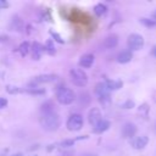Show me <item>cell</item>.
<instances>
[{
  "mask_svg": "<svg viewBox=\"0 0 156 156\" xmlns=\"http://www.w3.org/2000/svg\"><path fill=\"white\" fill-rule=\"evenodd\" d=\"M94 93L98 95L100 102L102 105H107L110 104V90L107 89L105 82H99L95 84V88H94Z\"/></svg>",
  "mask_w": 156,
  "mask_h": 156,
  "instance_id": "obj_4",
  "label": "cell"
},
{
  "mask_svg": "<svg viewBox=\"0 0 156 156\" xmlns=\"http://www.w3.org/2000/svg\"><path fill=\"white\" fill-rule=\"evenodd\" d=\"M133 106H134V102H133L132 100H128L126 104H123V107H124V108H132Z\"/></svg>",
  "mask_w": 156,
  "mask_h": 156,
  "instance_id": "obj_28",
  "label": "cell"
},
{
  "mask_svg": "<svg viewBox=\"0 0 156 156\" xmlns=\"http://www.w3.org/2000/svg\"><path fill=\"white\" fill-rule=\"evenodd\" d=\"M66 127L71 132H78L83 128V117L80 113H73L68 117L66 122Z\"/></svg>",
  "mask_w": 156,
  "mask_h": 156,
  "instance_id": "obj_5",
  "label": "cell"
},
{
  "mask_svg": "<svg viewBox=\"0 0 156 156\" xmlns=\"http://www.w3.org/2000/svg\"><path fill=\"white\" fill-rule=\"evenodd\" d=\"M149 143V138L146 135H139V136H134L130 140V146L135 150H141L144 149Z\"/></svg>",
  "mask_w": 156,
  "mask_h": 156,
  "instance_id": "obj_9",
  "label": "cell"
},
{
  "mask_svg": "<svg viewBox=\"0 0 156 156\" xmlns=\"http://www.w3.org/2000/svg\"><path fill=\"white\" fill-rule=\"evenodd\" d=\"M133 58V54L129 50H124L117 55V62L118 63H128Z\"/></svg>",
  "mask_w": 156,
  "mask_h": 156,
  "instance_id": "obj_15",
  "label": "cell"
},
{
  "mask_svg": "<svg viewBox=\"0 0 156 156\" xmlns=\"http://www.w3.org/2000/svg\"><path fill=\"white\" fill-rule=\"evenodd\" d=\"M23 91L29 93V94H35V95L45 94V89H39V88H37V87H28V88H27V89H24Z\"/></svg>",
  "mask_w": 156,
  "mask_h": 156,
  "instance_id": "obj_22",
  "label": "cell"
},
{
  "mask_svg": "<svg viewBox=\"0 0 156 156\" xmlns=\"http://www.w3.org/2000/svg\"><path fill=\"white\" fill-rule=\"evenodd\" d=\"M12 24H13V28H16V30H21L23 27V22L18 16H15L12 18Z\"/></svg>",
  "mask_w": 156,
  "mask_h": 156,
  "instance_id": "obj_23",
  "label": "cell"
},
{
  "mask_svg": "<svg viewBox=\"0 0 156 156\" xmlns=\"http://www.w3.org/2000/svg\"><path fill=\"white\" fill-rule=\"evenodd\" d=\"M80 156H98V155H95V154H90V152H87V154H82Z\"/></svg>",
  "mask_w": 156,
  "mask_h": 156,
  "instance_id": "obj_30",
  "label": "cell"
},
{
  "mask_svg": "<svg viewBox=\"0 0 156 156\" xmlns=\"http://www.w3.org/2000/svg\"><path fill=\"white\" fill-rule=\"evenodd\" d=\"M41 112L43 113H48V112H54L55 111V105H54V102L52 101H46V102H44L43 105H41Z\"/></svg>",
  "mask_w": 156,
  "mask_h": 156,
  "instance_id": "obj_20",
  "label": "cell"
},
{
  "mask_svg": "<svg viewBox=\"0 0 156 156\" xmlns=\"http://www.w3.org/2000/svg\"><path fill=\"white\" fill-rule=\"evenodd\" d=\"M0 7H1V9L9 7V2H7V1H0Z\"/></svg>",
  "mask_w": 156,
  "mask_h": 156,
  "instance_id": "obj_29",
  "label": "cell"
},
{
  "mask_svg": "<svg viewBox=\"0 0 156 156\" xmlns=\"http://www.w3.org/2000/svg\"><path fill=\"white\" fill-rule=\"evenodd\" d=\"M152 55H155V56H156V46L152 49Z\"/></svg>",
  "mask_w": 156,
  "mask_h": 156,
  "instance_id": "obj_33",
  "label": "cell"
},
{
  "mask_svg": "<svg viewBox=\"0 0 156 156\" xmlns=\"http://www.w3.org/2000/svg\"><path fill=\"white\" fill-rule=\"evenodd\" d=\"M57 79V76L56 74H51V73H48V74H39L37 77H34L32 79V82L29 83V87H37L38 84H44V83H52Z\"/></svg>",
  "mask_w": 156,
  "mask_h": 156,
  "instance_id": "obj_7",
  "label": "cell"
},
{
  "mask_svg": "<svg viewBox=\"0 0 156 156\" xmlns=\"http://www.w3.org/2000/svg\"><path fill=\"white\" fill-rule=\"evenodd\" d=\"M6 91L9 94H17V93L22 91V89H20L18 87H15V85H6Z\"/></svg>",
  "mask_w": 156,
  "mask_h": 156,
  "instance_id": "obj_25",
  "label": "cell"
},
{
  "mask_svg": "<svg viewBox=\"0 0 156 156\" xmlns=\"http://www.w3.org/2000/svg\"><path fill=\"white\" fill-rule=\"evenodd\" d=\"M29 51H30V44H29V41H22L21 44H20V46H18V52H20V55L22 56V57H24V56H27L28 54H29Z\"/></svg>",
  "mask_w": 156,
  "mask_h": 156,
  "instance_id": "obj_16",
  "label": "cell"
},
{
  "mask_svg": "<svg viewBox=\"0 0 156 156\" xmlns=\"http://www.w3.org/2000/svg\"><path fill=\"white\" fill-rule=\"evenodd\" d=\"M93 11H94V13H95L98 17H101V16H104V15L107 12V7H106L105 4L99 2V4H96V5L94 6Z\"/></svg>",
  "mask_w": 156,
  "mask_h": 156,
  "instance_id": "obj_18",
  "label": "cell"
},
{
  "mask_svg": "<svg viewBox=\"0 0 156 156\" xmlns=\"http://www.w3.org/2000/svg\"><path fill=\"white\" fill-rule=\"evenodd\" d=\"M43 46H44V51H46L49 55H51V56L55 55L56 48H55V45H54V40H52V39H48Z\"/></svg>",
  "mask_w": 156,
  "mask_h": 156,
  "instance_id": "obj_19",
  "label": "cell"
},
{
  "mask_svg": "<svg viewBox=\"0 0 156 156\" xmlns=\"http://www.w3.org/2000/svg\"><path fill=\"white\" fill-rule=\"evenodd\" d=\"M56 100L61 105H69L76 100V94L67 87H58L56 89Z\"/></svg>",
  "mask_w": 156,
  "mask_h": 156,
  "instance_id": "obj_2",
  "label": "cell"
},
{
  "mask_svg": "<svg viewBox=\"0 0 156 156\" xmlns=\"http://www.w3.org/2000/svg\"><path fill=\"white\" fill-rule=\"evenodd\" d=\"M50 34H51V37L54 38V40H56L57 43H60V44H62V43H63V39L61 38V35H60V34H57L56 32L50 30Z\"/></svg>",
  "mask_w": 156,
  "mask_h": 156,
  "instance_id": "obj_26",
  "label": "cell"
},
{
  "mask_svg": "<svg viewBox=\"0 0 156 156\" xmlns=\"http://www.w3.org/2000/svg\"><path fill=\"white\" fill-rule=\"evenodd\" d=\"M154 21H155V22H156V11H155V12H154Z\"/></svg>",
  "mask_w": 156,
  "mask_h": 156,
  "instance_id": "obj_34",
  "label": "cell"
},
{
  "mask_svg": "<svg viewBox=\"0 0 156 156\" xmlns=\"http://www.w3.org/2000/svg\"><path fill=\"white\" fill-rule=\"evenodd\" d=\"M87 138H88V136H87V135H84V136H79V138H76V139H66V140L61 141V143H60V145H61L62 147H69V146H72V145L74 144V141L80 140V139H87Z\"/></svg>",
  "mask_w": 156,
  "mask_h": 156,
  "instance_id": "obj_21",
  "label": "cell"
},
{
  "mask_svg": "<svg viewBox=\"0 0 156 156\" xmlns=\"http://www.w3.org/2000/svg\"><path fill=\"white\" fill-rule=\"evenodd\" d=\"M136 126L132 122H127L122 127V136L126 139H133L136 134Z\"/></svg>",
  "mask_w": 156,
  "mask_h": 156,
  "instance_id": "obj_8",
  "label": "cell"
},
{
  "mask_svg": "<svg viewBox=\"0 0 156 156\" xmlns=\"http://www.w3.org/2000/svg\"><path fill=\"white\" fill-rule=\"evenodd\" d=\"M105 84H106V87H107V89L108 90H118L119 88H122V85H123V83H122V80H111V79H107L106 82H105Z\"/></svg>",
  "mask_w": 156,
  "mask_h": 156,
  "instance_id": "obj_17",
  "label": "cell"
},
{
  "mask_svg": "<svg viewBox=\"0 0 156 156\" xmlns=\"http://www.w3.org/2000/svg\"><path fill=\"white\" fill-rule=\"evenodd\" d=\"M94 63V55L93 54H84L79 57L78 65L80 68H89Z\"/></svg>",
  "mask_w": 156,
  "mask_h": 156,
  "instance_id": "obj_11",
  "label": "cell"
},
{
  "mask_svg": "<svg viewBox=\"0 0 156 156\" xmlns=\"http://www.w3.org/2000/svg\"><path fill=\"white\" fill-rule=\"evenodd\" d=\"M11 156H23V154H22V152H17V154H13V155H11Z\"/></svg>",
  "mask_w": 156,
  "mask_h": 156,
  "instance_id": "obj_32",
  "label": "cell"
},
{
  "mask_svg": "<svg viewBox=\"0 0 156 156\" xmlns=\"http://www.w3.org/2000/svg\"><path fill=\"white\" fill-rule=\"evenodd\" d=\"M140 23L144 24V26L147 27V28H151V27H155V26H156V22H155L154 20H151V18H145V17L140 18Z\"/></svg>",
  "mask_w": 156,
  "mask_h": 156,
  "instance_id": "obj_24",
  "label": "cell"
},
{
  "mask_svg": "<svg viewBox=\"0 0 156 156\" xmlns=\"http://www.w3.org/2000/svg\"><path fill=\"white\" fill-rule=\"evenodd\" d=\"M127 45H128L129 51H135V50L141 49L144 46V38H143V35H140L138 33L129 34L128 39H127Z\"/></svg>",
  "mask_w": 156,
  "mask_h": 156,
  "instance_id": "obj_6",
  "label": "cell"
},
{
  "mask_svg": "<svg viewBox=\"0 0 156 156\" xmlns=\"http://www.w3.org/2000/svg\"><path fill=\"white\" fill-rule=\"evenodd\" d=\"M110 126H111L110 121L102 118L98 124H95V126L93 127V132H94L95 134H102V133H105V132L110 128Z\"/></svg>",
  "mask_w": 156,
  "mask_h": 156,
  "instance_id": "obj_14",
  "label": "cell"
},
{
  "mask_svg": "<svg viewBox=\"0 0 156 156\" xmlns=\"http://www.w3.org/2000/svg\"><path fill=\"white\" fill-rule=\"evenodd\" d=\"M102 119V116H101V111L98 108V107H91L88 112V121L89 123L94 127L95 124H98L100 121Z\"/></svg>",
  "mask_w": 156,
  "mask_h": 156,
  "instance_id": "obj_10",
  "label": "cell"
},
{
  "mask_svg": "<svg viewBox=\"0 0 156 156\" xmlns=\"http://www.w3.org/2000/svg\"><path fill=\"white\" fill-rule=\"evenodd\" d=\"M39 123L43 129H45L48 132H55L58 129V127L61 124V119H60V116L54 111V112L43 113L39 118Z\"/></svg>",
  "mask_w": 156,
  "mask_h": 156,
  "instance_id": "obj_1",
  "label": "cell"
},
{
  "mask_svg": "<svg viewBox=\"0 0 156 156\" xmlns=\"http://www.w3.org/2000/svg\"><path fill=\"white\" fill-rule=\"evenodd\" d=\"M0 41H2V43H4V41H7V37H6V35H5V37H4V35L0 37Z\"/></svg>",
  "mask_w": 156,
  "mask_h": 156,
  "instance_id": "obj_31",
  "label": "cell"
},
{
  "mask_svg": "<svg viewBox=\"0 0 156 156\" xmlns=\"http://www.w3.org/2000/svg\"><path fill=\"white\" fill-rule=\"evenodd\" d=\"M7 102H9V101H7L6 98H1V96H0V110L4 108V107H6V106H7Z\"/></svg>",
  "mask_w": 156,
  "mask_h": 156,
  "instance_id": "obj_27",
  "label": "cell"
},
{
  "mask_svg": "<svg viewBox=\"0 0 156 156\" xmlns=\"http://www.w3.org/2000/svg\"><path fill=\"white\" fill-rule=\"evenodd\" d=\"M30 52H32V57H33V60H40V57H41V55H43V52H44V46L40 44V43H38V41H34L33 44H32V46H30Z\"/></svg>",
  "mask_w": 156,
  "mask_h": 156,
  "instance_id": "obj_13",
  "label": "cell"
},
{
  "mask_svg": "<svg viewBox=\"0 0 156 156\" xmlns=\"http://www.w3.org/2000/svg\"><path fill=\"white\" fill-rule=\"evenodd\" d=\"M118 45V37L116 34H110L102 40V46L105 49H115Z\"/></svg>",
  "mask_w": 156,
  "mask_h": 156,
  "instance_id": "obj_12",
  "label": "cell"
},
{
  "mask_svg": "<svg viewBox=\"0 0 156 156\" xmlns=\"http://www.w3.org/2000/svg\"><path fill=\"white\" fill-rule=\"evenodd\" d=\"M69 78L76 87L83 88L88 84V76L82 68H72L69 71Z\"/></svg>",
  "mask_w": 156,
  "mask_h": 156,
  "instance_id": "obj_3",
  "label": "cell"
}]
</instances>
